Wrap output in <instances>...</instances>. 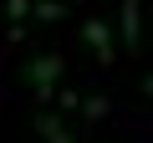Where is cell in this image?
I'll use <instances>...</instances> for the list:
<instances>
[{"label":"cell","instance_id":"1","mask_svg":"<svg viewBox=\"0 0 153 143\" xmlns=\"http://www.w3.org/2000/svg\"><path fill=\"white\" fill-rule=\"evenodd\" d=\"M61 72H66V56H61V51H41L21 77H26V87H31L36 97H51V87L61 82Z\"/></svg>","mask_w":153,"mask_h":143},{"label":"cell","instance_id":"2","mask_svg":"<svg viewBox=\"0 0 153 143\" xmlns=\"http://www.w3.org/2000/svg\"><path fill=\"white\" fill-rule=\"evenodd\" d=\"M117 31H123V51L143 46V0H123L117 5Z\"/></svg>","mask_w":153,"mask_h":143},{"label":"cell","instance_id":"3","mask_svg":"<svg viewBox=\"0 0 153 143\" xmlns=\"http://www.w3.org/2000/svg\"><path fill=\"white\" fill-rule=\"evenodd\" d=\"M82 36H87V46L97 51V61H102V66H112V61H117V41H112V26H107V21H87V26H82Z\"/></svg>","mask_w":153,"mask_h":143},{"label":"cell","instance_id":"4","mask_svg":"<svg viewBox=\"0 0 153 143\" xmlns=\"http://www.w3.org/2000/svg\"><path fill=\"white\" fill-rule=\"evenodd\" d=\"M36 128H41V138H46V143H76V138L61 128V118H51V112H36Z\"/></svg>","mask_w":153,"mask_h":143},{"label":"cell","instance_id":"5","mask_svg":"<svg viewBox=\"0 0 153 143\" xmlns=\"http://www.w3.org/2000/svg\"><path fill=\"white\" fill-rule=\"evenodd\" d=\"M31 16H36V21H61L66 10L56 5V0H31Z\"/></svg>","mask_w":153,"mask_h":143},{"label":"cell","instance_id":"6","mask_svg":"<svg viewBox=\"0 0 153 143\" xmlns=\"http://www.w3.org/2000/svg\"><path fill=\"white\" fill-rule=\"evenodd\" d=\"M5 16H10L16 26H26V16H31V0H5Z\"/></svg>","mask_w":153,"mask_h":143},{"label":"cell","instance_id":"7","mask_svg":"<svg viewBox=\"0 0 153 143\" xmlns=\"http://www.w3.org/2000/svg\"><path fill=\"white\" fill-rule=\"evenodd\" d=\"M82 112H87V123H97L107 112V97H82Z\"/></svg>","mask_w":153,"mask_h":143},{"label":"cell","instance_id":"8","mask_svg":"<svg viewBox=\"0 0 153 143\" xmlns=\"http://www.w3.org/2000/svg\"><path fill=\"white\" fill-rule=\"evenodd\" d=\"M143 97H153V72H148V77H143Z\"/></svg>","mask_w":153,"mask_h":143},{"label":"cell","instance_id":"9","mask_svg":"<svg viewBox=\"0 0 153 143\" xmlns=\"http://www.w3.org/2000/svg\"><path fill=\"white\" fill-rule=\"evenodd\" d=\"M56 5H76V0H56Z\"/></svg>","mask_w":153,"mask_h":143}]
</instances>
